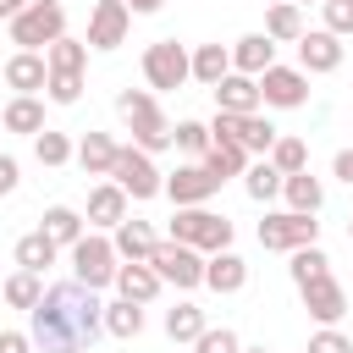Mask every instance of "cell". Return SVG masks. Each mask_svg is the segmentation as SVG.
I'll return each mask as SVG.
<instances>
[{
    "label": "cell",
    "mask_w": 353,
    "mask_h": 353,
    "mask_svg": "<svg viewBox=\"0 0 353 353\" xmlns=\"http://www.w3.org/2000/svg\"><path fill=\"white\" fill-rule=\"evenodd\" d=\"M55 254H61V248L50 243V232H44V226H39V232H28V237L17 243V265H22V270H39V276H44V265H55Z\"/></svg>",
    "instance_id": "f1b7e54d"
},
{
    "label": "cell",
    "mask_w": 353,
    "mask_h": 353,
    "mask_svg": "<svg viewBox=\"0 0 353 353\" xmlns=\"http://www.w3.org/2000/svg\"><path fill=\"white\" fill-rule=\"evenodd\" d=\"M265 66H276V39H265V33H248V39H237V44H232V72H248V77H259Z\"/></svg>",
    "instance_id": "d6986e66"
},
{
    "label": "cell",
    "mask_w": 353,
    "mask_h": 353,
    "mask_svg": "<svg viewBox=\"0 0 353 353\" xmlns=\"http://www.w3.org/2000/svg\"><path fill=\"white\" fill-rule=\"evenodd\" d=\"M237 353H265V347H237Z\"/></svg>",
    "instance_id": "c3c4849f"
},
{
    "label": "cell",
    "mask_w": 353,
    "mask_h": 353,
    "mask_svg": "<svg viewBox=\"0 0 353 353\" xmlns=\"http://www.w3.org/2000/svg\"><path fill=\"white\" fill-rule=\"evenodd\" d=\"M39 292H44V287H39V270H17V276L6 281V303H11V309H33Z\"/></svg>",
    "instance_id": "8d00e7d4"
},
{
    "label": "cell",
    "mask_w": 353,
    "mask_h": 353,
    "mask_svg": "<svg viewBox=\"0 0 353 353\" xmlns=\"http://www.w3.org/2000/svg\"><path fill=\"white\" fill-rule=\"evenodd\" d=\"M298 33H303V17H298L292 0H281V6L265 11V39H276V44H298Z\"/></svg>",
    "instance_id": "83f0119b"
},
{
    "label": "cell",
    "mask_w": 353,
    "mask_h": 353,
    "mask_svg": "<svg viewBox=\"0 0 353 353\" xmlns=\"http://www.w3.org/2000/svg\"><path fill=\"white\" fill-rule=\"evenodd\" d=\"M243 188H248V199L270 204V199L281 193V171H276L270 160H259V165H248V171H243Z\"/></svg>",
    "instance_id": "836d02e7"
},
{
    "label": "cell",
    "mask_w": 353,
    "mask_h": 353,
    "mask_svg": "<svg viewBox=\"0 0 353 353\" xmlns=\"http://www.w3.org/2000/svg\"><path fill=\"white\" fill-rule=\"evenodd\" d=\"M237 347H243V342H237V331H226V325H221V331L204 325V331L193 336V353H237Z\"/></svg>",
    "instance_id": "f35d334b"
},
{
    "label": "cell",
    "mask_w": 353,
    "mask_h": 353,
    "mask_svg": "<svg viewBox=\"0 0 353 353\" xmlns=\"http://www.w3.org/2000/svg\"><path fill=\"white\" fill-rule=\"evenodd\" d=\"M11 188H17V160L0 154V193H11Z\"/></svg>",
    "instance_id": "f6af8a7d"
},
{
    "label": "cell",
    "mask_w": 353,
    "mask_h": 353,
    "mask_svg": "<svg viewBox=\"0 0 353 353\" xmlns=\"http://www.w3.org/2000/svg\"><path fill=\"white\" fill-rule=\"evenodd\" d=\"M22 6H28V0H0V17H6V22H11V17H17V11H22Z\"/></svg>",
    "instance_id": "7dc6e473"
},
{
    "label": "cell",
    "mask_w": 353,
    "mask_h": 353,
    "mask_svg": "<svg viewBox=\"0 0 353 353\" xmlns=\"http://www.w3.org/2000/svg\"><path fill=\"white\" fill-rule=\"evenodd\" d=\"M347 243H353V221H347Z\"/></svg>",
    "instance_id": "f907efd6"
},
{
    "label": "cell",
    "mask_w": 353,
    "mask_h": 353,
    "mask_svg": "<svg viewBox=\"0 0 353 353\" xmlns=\"http://www.w3.org/2000/svg\"><path fill=\"white\" fill-rule=\"evenodd\" d=\"M204 331V309L199 303H176V309H165V336L182 347V342H193Z\"/></svg>",
    "instance_id": "4dcf8cb0"
},
{
    "label": "cell",
    "mask_w": 353,
    "mask_h": 353,
    "mask_svg": "<svg viewBox=\"0 0 353 353\" xmlns=\"http://www.w3.org/2000/svg\"><path fill=\"white\" fill-rule=\"evenodd\" d=\"M314 237H320V221L303 215V210H281V215L259 221V248H270V254H292V248H303Z\"/></svg>",
    "instance_id": "52a82bcc"
},
{
    "label": "cell",
    "mask_w": 353,
    "mask_h": 353,
    "mask_svg": "<svg viewBox=\"0 0 353 353\" xmlns=\"http://www.w3.org/2000/svg\"><path fill=\"white\" fill-rule=\"evenodd\" d=\"M44 232H50L55 248H72V243L83 237V215H77L72 204H50V210H44Z\"/></svg>",
    "instance_id": "4316f807"
},
{
    "label": "cell",
    "mask_w": 353,
    "mask_h": 353,
    "mask_svg": "<svg viewBox=\"0 0 353 353\" xmlns=\"http://www.w3.org/2000/svg\"><path fill=\"white\" fill-rule=\"evenodd\" d=\"M33 154H39V165H66L72 160V138L66 132H33Z\"/></svg>",
    "instance_id": "e575fe53"
},
{
    "label": "cell",
    "mask_w": 353,
    "mask_h": 353,
    "mask_svg": "<svg viewBox=\"0 0 353 353\" xmlns=\"http://www.w3.org/2000/svg\"><path fill=\"white\" fill-rule=\"evenodd\" d=\"M127 28H132V11H127V0H99L94 6V17H88V50H116V44H127Z\"/></svg>",
    "instance_id": "8fae6325"
},
{
    "label": "cell",
    "mask_w": 353,
    "mask_h": 353,
    "mask_svg": "<svg viewBox=\"0 0 353 353\" xmlns=\"http://www.w3.org/2000/svg\"><path fill=\"white\" fill-rule=\"evenodd\" d=\"M188 66H193V77H199L204 88H215V83L232 72V50H226V44H199V50L188 55Z\"/></svg>",
    "instance_id": "cb8c5ba5"
},
{
    "label": "cell",
    "mask_w": 353,
    "mask_h": 353,
    "mask_svg": "<svg viewBox=\"0 0 353 353\" xmlns=\"http://www.w3.org/2000/svg\"><path fill=\"white\" fill-rule=\"evenodd\" d=\"M110 232H116V237H110V243H116V259H149L154 243H160V237L149 232V221H121V226H110Z\"/></svg>",
    "instance_id": "603a6c76"
},
{
    "label": "cell",
    "mask_w": 353,
    "mask_h": 353,
    "mask_svg": "<svg viewBox=\"0 0 353 353\" xmlns=\"http://www.w3.org/2000/svg\"><path fill=\"white\" fill-rule=\"evenodd\" d=\"M243 281H248V265H243L232 248H215V254L204 259V287H210V292H243Z\"/></svg>",
    "instance_id": "e0dca14e"
},
{
    "label": "cell",
    "mask_w": 353,
    "mask_h": 353,
    "mask_svg": "<svg viewBox=\"0 0 353 353\" xmlns=\"http://www.w3.org/2000/svg\"><path fill=\"white\" fill-rule=\"evenodd\" d=\"M105 331L132 342V336L143 331V303H132V298H116V303H105Z\"/></svg>",
    "instance_id": "f546056e"
},
{
    "label": "cell",
    "mask_w": 353,
    "mask_h": 353,
    "mask_svg": "<svg viewBox=\"0 0 353 353\" xmlns=\"http://www.w3.org/2000/svg\"><path fill=\"white\" fill-rule=\"evenodd\" d=\"M292 6H320V0H292Z\"/></svg>",
    "instance_id": "681fc988"
},
{
    "label": "cell",
    "mask_w": 353,
    "mask_h": 353,
    "mask_svg": "<svg viewBox=\"0 0 353 353\" xmlns=\"http://www.w3.org/2000/svg\"><path fill=\"white\" fill-rule=\"evenodd\" d=\"M110 182L127 193V199H154L160 188H165V176H160V165H154V154H143L138 143H121L116 149V165H110Z\"/></svg>",
    "instance_id": "5b68a950"
},
{
    "label": "cell",
    "mask_w": 353,
    "mask_h": 353,
    "mask_svg": "<svg viewBox=\"0 0 353 353\" xmlns=\"http://www.w3.org/2000/svg\"><path fill=\"white\" fill-rule=\"evenodd\" d=\"M303 99H309V72H298V66H265L259 72V105L298 110Z\"/></svg>",
    "instance_id": "30bf717a"
},
{
    "label": "cell",
    "mask_w": 353,
    "mask_h": 353,
    "mask_svg": "<svg viewBox=\"0 0 353 353\" xmlns=\"http://www.w3.org/2000/svg\"><path fill=\"white\" fill-rule=\"evenodd\" d=\"M204 165H210L221 182H226V176H243V171H248V149H243V143H232V138H210Z\"/></svg>",
    "instance_id": "d4e9b609"
},
{
    "label": "cell",
    "mask_w": 353,
    "mask_h": 353,
    "mask_svg": "<svg viewBox=\"0 0 353 353\" xmlns=\"http://www.w3.org/2000/svg\"><path fill=\"white\" fill-rule=\"evenodd\" d=\"M61 33H66L61 0H28V6L11 17V44H22V50H44V44H55Z\"/></svg>",
    "instance_id": "277c9868"
},
{
    "label": "cell",
    "mask_w": 353,
    "mask_h": 353,
    "mask_svg": "<svg viewBox=\"0 0 353 353\" xmlns=\"http://www.w3.org/2000/svg\"><path fill=\"white\" fill-rule=\"evenodd\" d=\"M215 188H221V176L199 160V165H176V171L165 176V188H160V193H171V204L182 210V204H204Z\"/></svg>",
    "instance_id": "7c38bea8"
},
{
    "label": "cell",
    "mask_w": 353,
    "mask_h": 353,
    "mask_svg": "<svg viewBox=\"0 0 353 353\" xmlns=\"http://www.w3.org/2000/svg\"><path fill=\"white\" fill-rule=\"evenodd\" d=\"M215 110H226V116H248V110H259V77H248V72H226V77L215 83Z\"/></svg>",
    "instance_id": "9a60e30c"
},
{
    "label": "cell",
    "mask_w": 353,
    "mask_h": 353,
    "mask_svg": "<svg viewBox=\"0 0 353 353\" xmlns=\"http://www.w3.org/2000/svg\"><path fill=\"white\" fill-rule=\"evenodd\" d=\"M0 353H33V336H22V331H0Z\"/></svg>",
    "instance_id": "7bdbcfd3"
},
{
    "label": "cell",
    "mask_w": 353,
    "mask_h": 353,
    "mask_svg": "<svg viewBox=\"0 0 353 353\" xmlns=\"http://www.w3.org/2000/svg\"><path fill=\"white\" fill-rule=\"evenodd\" d=\"M281 199L292 204V210H303V215H314L320 204H325V188L309 176V171H292V176H281Z\"/></svg>",
    "instance_id": "484cf974"
},
{
    "label": "cell",
    "mask_w": 353,
    "mask_h": 353,
    "mask_svg": "<svg viewBox=\"0 0 353 353\" xmlns=\"http://www.w3.org/2000/svg\"><path fill=\"white\" fill-rule=\"evenodd\" d=\"M88 221H94V226H121V221H127V193H121L116 182H99V188L88 193Z\"/></svg>",
    "instance_id": "7402d4cb"
},
{
    "label": "cell",
    "mask_w": 353,
    "mask_h": 353,
    "mask_svg": "<svg viewBox=\"0 0 353 353\" xmlns=\"http://www.w3.org/2000/svg\"><path fill=\"white\" fill-rule=\"evenodd\" d=\"M44 88H50L55 105H77V99H83V72H50Z\"/></svg>",
    "instance_id": "74e56055"
},
{
    "label": "cell",
    "mask_w": 353,
    "mask_h": 353,
    "mask_svg": "<svg viewBox=\"0 0 353 353\" xmlns=\"http://www.w3.org/2000/svg\"><path fill=\"white\" fill-rule=\"evenodd\" d=\"M331 270V259L320 254V243H303V248H292V281L303 287V281H314V276H325Z\"/></svg>",
    "instance_id": "d590c367"
},
{
    "label": "cell",
    "mask_w": 353,
    "mask_h": 353,
    "mask_svg": "<svg viewBox=\"0 0 353 353\" xmlns=\"http://www.w3.org/2000/svg\"><path fill=\"white\" fill-rule=\"evenodd\" d=\"M116 138L110 132H88L83 143H77V165L88 171V176H110V165H116Z\"/></svg>",
    "instance_id": "44dd1931"
},
{
    "label": "cell",
    "mask_w": 353,
    "mask_h": 353,
    "mask_svg": "<svg viewBox=\"0 0 353 353\" xmlns=\"http://www.w3.org/2000/svg\"><path fill=\"white\" fill-rule=\"evenodd\" d=\"M320 11H325V33H353V0H320Z\"/></svg>",
    "instance_id": "60d3db41"
},
{
    "label": "cell",
    "mask_w": 353,
    "mask_h": 353,
    "mask_svg": "<svg viewBox=\"0 0 353 353\" xmlns=\"http://www.w3.org/2000/svg\"><path fill=\"white\" fill-rule=\"evenodd\" d=\"M342 66V39L314 28V33H298V72H336Z\"/></svg>",
    "instance_id": "5bb4252c"
},
{
    "label": "cell",
    "mask_w": 353,
    "mask_h": 353,
    "mask_svg": "<svg viewBox=\"0 0 353 353\" xmlns=\"http://www.w3.org/2000/svg\"><path fill=\"white\" fill-rule=\"evenodd\" d=\"M309 353H353V342H347L336 325H320V331L309 336Z\"/></svg>",
    "instance_id": "b9f144b4"
},
{
    "label": "cell",
    "mask_w": 353,
    "mask_h": 353,
    "mask_svg": "<svg viewBox=\"0 0 353 353\" xmlns=\"http://www.w3.org/2000/svg\"><path fill=\"white\" fill-rule=\"evenodd\" d=\"M171 143H182L188 154H204V149H210V127H204V121H176V127H171Z\"/></svg>",
    "instance_id": "ab89813d"
},
{
    "label": "cell",
    "mask_w": 353,
    "mask_h": 353,
    "mask_svg": "<svg viewBox=\"0 0 353 353\" xmlns=\"http://www.w3.org/2000/svg\"><path fill=\"white\" fill-rule=\"evenodd\" d=\"M331 171H336V176H342V182H347V188H353V149H342V154H336V160H331Z\"/></svg>",
    "instance_id": "ee69618b"
},
{
    "label": "cell",
    "mask_w": 353,
    "mask_h": 353,
    "mask_svg": "<svg viewBox=\"0 0 353 353\" xmlns=\"http://www.w3.org/2000/svg\"><path fill=\"white\" fill-rule=\"evenodd\" d=\"M298 292H303V309H309L320 325H336V320L347 314V292L331 281V270H325V276H314V281H303Z\"/></svg>",
    "instance_id": "4fadbf2b"
},
{
    "label": "cell",
    "mask_w": 353,
    "mask_h": 353,
    "mask_svg": "<svg viewBox=\"0 0 353 353\" xmlns=\"http://www.w3.org/2000/svg\"><path fill=\"white\" fill-rule=\"evenodd\" d=\"M50 83V66H44V55H33V50H17L11 61H6V88H17V94H39Z\"/></svg>",
    "instance_id": "ac0fdd59"
},
{
    "label": "cell",
    "mask_w": 353,
    "mask_h": 353,
    "mask_svg": "<svg viewBox=\"0 0 353 353\" xmlns=\"http://www.w3.org/2000/svg\"><path fill=\"white\" fill-rule=\"evenodd\" d=\"M165 0H127V11H138V17H149V11H160Z\"/></svg>",
    "instance_id": "bcb514c9"
},
{
    "label": "cell",
    "mask_w": 353,
    "mask_h": 353,
    "mask_svg": "<svg viewBox=\"0 0 353 353\" xmlns=\"http://www.w3.org/2000/svg\"><path fill=\"white\" fill-rule=\"evenodd\" d=\"M110 287H116L121 298H132V303H149L165 281L154 276V265H149V259H127V265H116V281H110Z\"/></svg>",
    "instance_id": "2e32d148"
},
{
    "label": "cell",
    "mask_w": 353,
    "mask_h": 353,
    "mask_svg": "<svg viewBox=\"0 0 353 353\" xmlns=\"http://www.w3.org/2000/svg\"><path fill=\"white\" fill-rule=\"evenodd\" d=\"M0 127H6V132H28V138H33V132H44V105H39L33 94H17L11 105H0Z\"/></svg>",
    "instance_id": "ffe728a7"
},
{
    "label": "cell",
    "mask_w": 353,
    "mask_h": 353,
    "mask_svg": "<svg viewBox=\"0 0 353 353\" xmlns=\"http://www.w3.org/2000/svg\"><path fill=\"white\" fill-rule=\"evenodd\" d=\"M265 160H270L281 176H292V171H309V143H303V138H276Z\"/></svg>",
    "instance_id": "d6a6232c"
},
{
    "label": "cell",
    "mask_w": 353,
    "mask_h": 353,
    "mask_svg": "<svg viewBox=\"0 0 353 353\" xmlns=\"http://www.w3.org/2000/svg\"><path fill=\"white\" fill-rule=\"evenodd\" d=\"M143 77H149V88H182V83L193 77V66H188V50H182L176 39H160V44H149V50H143Z\"/></svg>",
    "instance_id": "9c48e42d"
},
{
    "label": "cell",
    "mask_w": 353,
    "mask_h": 353,
    "mask_svg": "<svg viewBox=\"0 0 353 353\" xmlns=\"http://www.w3.org/2000/svg\"><path fill=\"white\" fill-rule=\"evenodd\" d=\"M171 243H188L199 254H215V248H232V221L204 210V204H182L171 215Z\"/></svg>",
    "instance_id": "3957f363"
},
{
    "label": "cell",
    "mask_w": 353,
    "mask_h": 353,
    "mask_svg": "<svg viewBox=\"0 0 353 353\" xmlns=\"http://www.w3.org/2000/svg\"><path fill=\"white\" fill-rule=\"evenodd\" d=\"M83 61H88V44H77V39H55V44H44V66L50 72H83Z\"/></svg>",
    "instance_id": "1f68e13d"
},
{
    "label": "cell",
    "mask_w": 353,
    "mask_h": 353,
    "mask_svg": "<svg viewBox=\"0 0 353 353\" xmlns=\"http://www.w3.org/2000/svg\"><path fill=\"white\" fill-rule=\"evenodd\" d=\"M72 281H83V287H94V292L110 287V281H116V243L83 232V237L72 243Z\"/></svg>",
    "instance_id": "8992f818"
},
{
    "label": "cell",
    "mask_w": 353,
    "mask_h": 353,
    "mask_svg": "<svg viewBox=\"0 0 353 353\" xmlns=\"http://www.w3.org/2000/svg\"><path fill=\"white\" fill-rule=\"evenodd\" d=\"M149 265H154V276L171 281V287H199V281H204V254L188 248V243H154Z\"/></svg>",
    "instance_id": "ba28073f"
},
{
    "label": "cell",
    "mask_w": 353,
    "mask_h": 353,
    "mask_svg": "<svg viewBox=\"0 0 353 353\" xmlns=\"http://www.w3.org/2000/svg\"><path fill=\"white\" fill-rule=\"evenodd\" d=\"M33 320V347L39 353H88L105 336V303L94 298V287L83 281H55L39 292V303L28 309Z\"/></svg>",
    "instance_id": "6da1fadb"
},
{
    "label": "cell",
    "mask_w": 353,
    "mask_h": 353,
    "mask_svg": "<svg viewBox=\"0 0 353 353\" xmlns=\"http://www.w3.org/2000/svg\"><path fill=\"white\" fill-rule=\"evenodd\" d=\"M116 110H121V121L132 127V143H138L143 154L171 149V121L160 116L154 94H143V88H121V94H116Z\"/></svg>",
    "instance_id": "7a4b0ae2"
}]
</instances>
